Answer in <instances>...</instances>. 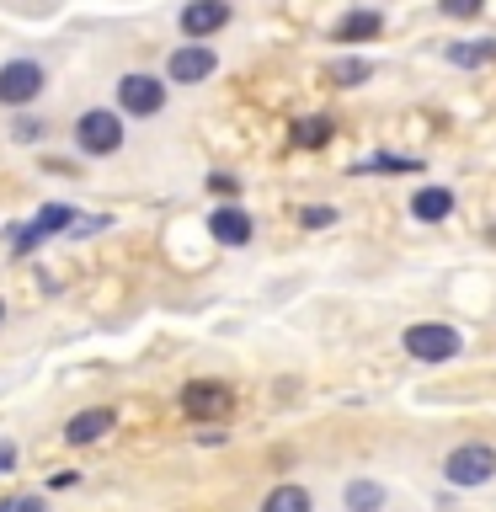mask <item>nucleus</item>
<instances>
[{
    "label": "nucleus",
    "instance_id": "8",
    "mask_svg": "<svg viewBox=\"0 0 496 512\" xmlns=\"http://www.w3.org/2000/svg\"><path fill=\"white\" fill-rule=\"evenodd\" d=\"M224 22H230V0H187V6H182V32L192 43L214 38Z\"/></svg>",
    "mask_w": 496,
    "mask_h": 512
},
{
    "label": "nucleus",
    "instance_id": "12",
    "mask_svg": "<svg viewBox=\"0 0 496 512\" xmlns=\"http://www.w3.org/2000/svg\"><path fill=\"white\" fill-rule=\"evenodd\" d=\"M411 214L427 219V224L448 219V214H454V192H448V187H422V192L411 198Z\"/></svg>",
    "mask_w": 496,
    "mask_h": 512
},
{
    "label": "nucleus",
    "instance_id": "9",
    "mask_svg": "<svg viewBox=\"0 0 496 512\" xmlns=\"http://www.w3.org/2000/svg\"><path fill=\"white\" fill-rule=\"evenodd\" d=\"M182 411L192 416V422H214V416L230 411V390L214 379H198V384H187L182 390Z\"/></svg>",
    "mask_w": 496,
    "mask_h": 512
},
{
    "label": "nucleus",
    "instance_id": "13",
    "mask_svg": "<svg viewBox=\"0 0 496 512\" xmlns=\"http://www.w3.org/2000/svg\"><path fill=\"white\" fill-rule=\"evenodd\" d=\"M496 59V43L491 38H464V43H448V64L459 70H480V64Z\"/></svg>",
    "mask_w": 496,
    "mask_h": 512
},
{
    "label": "nucleus",
    "instance_id": "21",
    "mask_svg": "<svg viewBox=\"0 0 496 512\" xmlns=\"http://www.w3.org/2000/svg\"><path fill=\"white\" fill-rule=\"evenodd\" d=\"M438 6H443V16H459V22H464V16H475L486 0H438Z\"/></svg>",
    "mask_w": 496,
    "mask_h": 512
},
{
    "label": "nucleus",
    "instance_id": "11",
    "mask_svg": "<svg viewBox=\"0 0 496 512\" xmlns=\"http://www.w3.org/2000/svg\"><path fill=\"white\" fill-rule=\"evenodd\" d=\"M208 230H214V240H224V246H246L251 240V214L235 208V203H224V208L208 214Z\"/></svg>",
    "mask_w": 496,
    "mask_h": 512
},
{
    "label": "nucleus",
    "instance_id": "22",
    "mask_svg": "<svg viewBox=\"0 0 496 512\" xmlns=\"http://www.w3.org/2000/svg\"><path fill=\"white\" fill-rule=\"evenodd\" d=\"M11 134L22 139V144H27V139H43V123H38V118H16V123H11Z\"/></svg>",
    "mask_w": 496,
    "mask_h": 512
},
{
    "label": "nucleus",
    "instance_id": "6",
    "mask_svg": "<svg viewBox=\"0 0 496 512\" xmlns=\"http://www.w3.org/2000/svg\"><path fill=\"white\" fill-rule=\"evenodd\" d=\"M219 70V54L208 43H182L176 54L166 59V75L176 80V86H198V80H208Z\"/></svg>",
    "mask_w": 496,
    "mask_h": 512
},
{
    "label": "nucleus",
    "instance_id": "7",
    "mask_svg": "<svg viewBox=\"0 0 496 512\" xmlns=\"http://www.w3.org/2000/svg\"><path fill=\"white\" fill-rule=\"evenodd\" d=\"M118 107L134 112V118H155V112L166 107V86H160L155 75H123L118 80Z\"/></svg>",
    "mask_w": 496,
    "mask_h": 512
},
{
    "label": "nucleus",
    "instance_id": "20",
    "mask_svg": "<svg viewBox=\"0 0 496 512\" xmlns=\"http://www.w3.org/2000/svg\"><path fill=\"white\" fill-rule=\"evenodd\" d=\"M299 219H304V230H326V224L336 219V208H326V203H315V208H304Z\"/></svg>",
    "mask_w": 496,
    "mask_h": 512
},
{
    "label": "nucleus",
    "instance_id": "4",
    "mask_svg": "<svg viewBox=\"0 0 496 512\" xmlns=\"http://www.w3.org/2000/svg\"><path fill=\"white\" fill-rule=\"evenodd\" d=\"M43 91V64L38 59H6L0 64V107H27Z\"/></svg>",
    "mask_w": 496,
    "mask_h": 512
},
{
    "label": "nucleus",
    "instance_id": "15",
    "mask_svg": "<svg viewBox=\"0 0 496 512\" xmlns=\"http://www.w3.org/2000/svg\"><path fill=\"white\" fill-rule=\"evenodd\" d=\"M384 22H379V11H352V16H342L336 22V38L342 43H363V38H374Z\"/></svg>",
    "mask_w": 496,
    "mask_h": 512
},
{
    "label": "nucleus",
    "instance_id": "10",
    "mask_svg": "<svg viewBox=\"0 0 496 512\" xmlns=\"http://www.w3.org/2000/svg\"><path fill=\"white\" fill-rule=\"evenodd\" d=\"M112 427H118V411H112V406H91V411H75V416H70L64 438H70L75 448H86V443H96V438H107Z\"/></svg>",
    "mask_w": 496,
    "mask_h": 512
},
{
    "label": "nucleus",
    "instance_id": "14",
    "mask_svg": "<svg viewBox=\"0 0 496 512\" xmlns=\"http://www.w3.org/2000/svg\"><path fill=\"white\" fill-rule=\"evenodd\" d=\"M262 512H315V496L304 491V486H272Z\"/></svg>",
    "mask_w": 496,
    "mask_h": 512
},
{
    "label": "nucleus",
    "instance_id": "5",
    "mask_svg": "<svg viewBox=\"0 0 496 512\" xmlns=\"http://www.w3.org/2000/svg\"><path fill=\"white\" fill-rule=\"evenodd\" d=\"M59 230H75V208H70V203H43L38 219H32L27 230L16 235V256H32L48 235H59Z\"/></svg>",
    "mask_w": 496,
    "mask_h": 512
},
{
    "label": "nucleus",
    "instance_id": "18",
    "mask_svg": "<svg viewBox=\"0 0 496 512\" xmlns=\"http://www.w3.org/2000/svg\"><path fill=\"white\" fill-rule=\"evenodd\" d=\"M326 139H331V118H299L294 123V144H304V150H320Z\"/></svg>",
    "mask_w": 496,
    "mask_h": 512
},
{
    "label": "nucleus",
    "instance_id": "2",
    "mask_svg": "<svg viewBox=\"0 0 496 512\" xmlns=\"http://www.w3.org/2000/svg\"><path fill=\"white\" fill-rule=\"evenodd\" d=\"M406 352L416 363H448L454 352L464 347V336L454 331V326H438V320H422V326H406Z\"/></svg>",
    "mask_w": 496,
    "mask_h": 512
},
{
    "label": "nucleus",
    "instance_id": "1",
    "mask_svg": "<svg viewBox=\"0 0 496 512\" xmlns=\"http://www.w3.org/2000/svg\"><path fill=\"white\" fill-rule=\"evenodd\" d=\"M496 475V448L491 443H459L454 454L443 459V480L454 491H470V486H486Z\"/></svg>",
    "mask_w": 496,
    "mask_h": 512
},
{
    "label": "nucleus",
    "instance_id": "25",
    "mask_svg": "<svg viewBox=\"0 0 496 512\" xmlns=\"http://www.w3.org/2000/svg\"><path fill=\"white\" fill-rule=\"evenodd\" d=\"M0 512H16V502H0Z\"/></svg>",
    "mask_w": 496,
    "mask_h": 512
},
{
    "label": "nucleus",
    "instance_id": "16",
    "mask_svg": "<svg viewBox=\"0 0 496 512\" xmlns=\"http://www.w3.org/2000/svg\"><path fill=\"white\" fill-rule=\"evenodd\" d=\"M347 512H384V486L379 480H352L347 486Z\"/></svg>",
    "mask_w": 496,
    "mask_h": 512
},
{
    "label": "nucleus",
    "instance_id": "23",
    "mask_svg": "<svg viewBox=\"0 0 496 512\" xmlns=\"http://www.w3.org/2000/svg\"><path fill=\"white\" fill-rule=\"evenodd\" d=\"M11 470H16V443L0 438V475H11Z\"/></svg>",
    "mask_w": 496,
    "mask_h": 512
},
{
    "label": "nucleus",
    "instance_id": "24",
    "mask_svg": "<svg viewBox=\"0 0 496 512\" xmlns=\"http://www.w3.org/2000/svg\"><path fill=\"white\" fill-rule=\"evenodd\" d=\"M16 512H48V507H43V496H22V502H16Z\"/></svg>",
    "mask_w": 496,
    "mask_h": 512
},
{
    "label": "nucleus",
    "instance_id": "26",
    "mask_svg": "<svg viewBox=\"0 0 496 512\" xmlns=\"http://www.w3.org/2000/svg\"><path fill=\"white\" fill-rule=\"evenodd\" d=\"M0 320H6V299H0Z\"/></svg>",
    "mask_w": 496,
    "mask_h": 512
},
{
    "label": "nucleus",
    "instance_id": "17",
    "mask_svg": "<svg viewBox=\"0 0 496 512\" xmlns=\"http://www.w3.org/2000/svg\"><path fill=\"white\" fill-rule=\"evenodd\" d=\"M331 86H363L368 75H374V64L368 59H331Z\"/></svg>",
    "mask_w": 496,
    "mask_h": 512
},
{
    "label": "nucleus",
    "instance_id": "19",
    "mask_svg": "<svg viewBox=\"0 0 496 512\" xmlns=\"http://www.w3.org/2000/svg\"><path fill=\"white\" fill-rule=\"evenodd\" d=\"M363 171H390V176H400V171H422L416 160H406V155H379V160H368Z\"/></svg>",
    "mask_w": 496,
    "mask_h": 512
},
{
    "label": "nucleus",
    "instance_id": "3",
    "mask_svg": "<svg viewBox=\"0 0 496 512\" xmlns=\"http://www.w3.org/2000/svg\"><path fill=\"white\" fill-rule=\"evenodd\" d=\"M75 144H80L86 155H112V150H123V123H118V112H107V107L80 112Z\"/></svg>",
    "mask_w": 496,
    "mask_h": 512
}]
</instances>
